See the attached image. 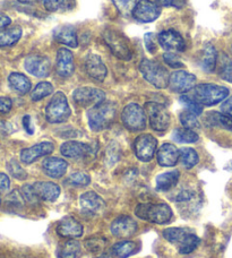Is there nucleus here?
<instances>
[{"label": "nucleus", "mask_w": 232, "mask_h": 258, "mask_svg": "<svg viewBox=\"0 0 232 258\" xmlns=\"http://www.w3.org/2000/svg\"><path fill=\"white\" fill-rule=\"evenodd\" d=\"M136 250V243L133 241H119L112 247V254L117 258H127Z\"/></svg>", "instance_id": "nucleus-34"}, {"label": "nucleus", "mask_w": 232, "mask_h": 258, "mask_svg": "<svg viewBox=\"0 0 232 258\" xmlns=\"http://www.w3.org/2000/svg\"><path fill=\"white\" fill-rule=\"evenodd\" d=\"M157 42H159V38H156L154 33H146L144 35V43L147 51L150 53H155L157 50Z\"/></svg>", "instance_id": "nucleus-46"}, {"label": "nucleus", "mask_w": 232, "mask_h": 258, "mask_svg": "<svg viewBox=\"0 0 232 258\" xmlns=\"http://www.w3.org/2000/svg\"><path fill=\"white\" fill-rule=\"evenodd\" d=\"M33 190L36 197L44 202H54L60 195V188L57 183L51 181H38L35 182Z\"/></svg>", "instance_id": "nucleus-22"}, {"label": "nucleus", "mask_w": 232, "mask_h": 258, "mask_svg": "<svg viewBox=\"0 0 232 258\" xmlns=\"http://www.w3.org/2000/svg\"><path fill=\"white\" fill-rule=\"evenodd\" d=\"M17 2H20L21 4H34L38 0H17Z\"/></svg>", "instance_id": "nucleus-56"}, {"label": "nucleus", "mask_w": 232, "mask_h": 258, "mask_svg": "<svg viewBox=\"0 0 232 258\" xmlns=\"http://www.w3.org/2000/svg\"><path fill=\"white\" fill-rule=\"evenodd\" d=\"M22 33L20 26H12L0 31V47H12L20 41Z\"/></svg>", "instance_id": "nucleus-29"}, {"label": "nucleus", "mask_w": 232, "mask_h": 258, "mask_svg": "<svg viewBox=\"0 0 232 258\" xmlns=\"http://www.w3.org/2000/svg\"><path fill=\"white\" fill-rule=\"evenodd\" d=\"M112 2L114 6L117 7L118 12L125 17L133 15L134 9L137 5V0H112Z\"/></svg>", "instance_id": "nucleus-41"}, {"label": "nucleus", "mask_w": 232, "mask_h": 258, "mask_svg": "<svg viewBox=\"0 0 232 258\" xmlns=\"http://www.w3.org/2000/svg\"><path fill=\"white\" fill-rule=\"evenodd\" d=\"M216 66L222 80L232 83V60L225 53H221L217 57Z\"/></svg>", "instance_id": "nucleus-32"}, {"label": "nucleus", "mask_w": 232, "mask_h": 258, "mask_svg": "<svg viewBox=\"0 0 232 258\" xmlns=\"http://www.w3.org/2000/svg\"><path fill=\"white\" fill-rule=\"evenodd\" d=\"M85 71L87 75L96 82H103L108 75V69L103 60L95 53H90L85 58Z\"/></svg>", "instance_id": "nucleus-17"}, {"label": "nucleus", "mask_w": 232, "mask_h": 258, "mask_svg": "<svg viewBox=\"0 0 232 258\" xmlns=\"http://www.w3.org/2000/svg\"><path fill=\"white\" fill-rule=\"evenodd\" d=\"M13 107V102L9 98H6V96H2L0 98V112L2 113H8L12 110Z\"/></svg>", "instance_id": "nucleus-50"}, {"label": "nucleus", "mask_w": 232, "mask_h": 258, "mask_svg": "<svg viewBox=\"0 0 232 258\" xmlns=\"http://www.w3.org/2000/svg\"><path fill=\"white\" fill-rule=\"evenodd\" d=\"M22 196L30 203H36L39 201V198L36 197L32 185H25L22 188Z\"/></svg>", "instance_id": "nucleus-49"}, {"label": "nucleus", "mask_w": 232, "mask_h": 258, "mask_svg": "<svg viewBox=\"0 0 232 258\" xmlns=\"http://www.w3.org/2000/svg\"><path fill=\"white\" fill-rule=\"evenodd\" d=\"M8 82L12 89L22 95L29 93L32 89L31 81L24 75V74L12 73L11 75L8 76Z\"/></svg>", "instance_id": "nucleus-28"}, {"label": "nucleus", "mask_w": 232, "mask_h": 258, "mask_svg": "<svg viewBox=\"0 0 232 258\" xmlns=\"http://www.w3.org/2000/svg\"><path fill=\"white\" fill-rule=\"evenodd\" d=\"M57 233L63 238H80L83 234V225L73 216H66L58 223Z\"/></svg>", "instance_id": "nucleus-21"}, {"label": "nucleus", "mask_w": 232, "mask_h": 258, "mask_svg": "<svg viewBox=\"0 0 232 258\" xmlns=\"http://www.w3.org/2000/svg\"><path fill=\"white\" fill-rule=\"evenodd\" d=\"M217 52L216 49L211 43H206L204 45L199 58V64L203 68V71L206 73H212L215 71L217 63Z\"/></svg>", "instance_id": "nucleus-26"}, {"label": "nucleus", "mask_w": 232, "mask_h": 258, "mask_svg": "<svg viewBox=\"0 0 232 258\" xmlns=\"http://www.w3.org/2000/svg\"><path fill=\"white\" fill-rule=\"evenodd\" d=\"M85 248L93 254H99L104 249L106 246L105 238L101 236H93L91 238H87L85 240Z\"/></svg>", "instance_id": "nucleus-40"}, {"label": "nucleus", "mask_w": 232, "mask_h": 258, "mask_svg": "<svg viewBox=\"0 0 232 258\" xmlns=\"http://www.w3.org/2000/svg\"><path fill=\"white\" fill-rule=\"evenodd\" d=\"M0 204H2V197H0Z\"/></svg>", "instance_id": "nucleus-57"}, {"label": "nucleus", "mask_w": 232, "mask_h": 258, "mask_svg": "<svg viewBox=\"0 0 232 258\" xmlns=\"http://www.w3.org/2000/svg\"><path fill=\"white\" fill-rule=\"evenodd\" d=\"M144 110L150 120L151 127L155 132H165L170 126V113L163 104L157 102H147L144 105Z\"/></svg>", "instance_id": "nucleus-7"}, {"label": "nucleus", "mask_w": 232, "mask_h": 258, "mask_svg": "<svg viewBox=\"0 0 232 258\" xmlns=\"http://www.w3.org/2000/svg\"><path fill=\"white\" fill-rule=\"evenodd\" d=\"M161 14V7L156 5L155 2L151 0H141L138 2L135 9H134L133 16L137 21L142 23H151L159 18Z\"/></svg>", "instance_id": "nucleus-12"}, {"label": "nucleus", "mask_w": 232, "mask_h": 258, "mask_svg": "<svg viewBox=\"0 0 232 258\" xmlns=\"http://www.w3.org/2000/svg\"><path fill=\"white\" fill-rule=\"evenodd\" d=\"M73 99L80 107L93 108L104 102L105 93L99 89H94V87H78L74 91Z\"/></svg>", "instance_id": "nucleus-9"}, {"label": "nucleus", "mask_w": 232, "mask_h": 258, "mask_svg": "<svg viewBox=\"0 0 232 258\" xmlns=\"http://www.w3.org/2000/svg\"><path fill=\"white\" fill-rule=\"evenodd\" d=\"M122 120L131 132H141L146 127L145 110L137 103H129L123 110Z\"/></svg>", "instance_id": "nucleus-8"}, {"label": "nucleus", "mask_w": 232, "mask_h": 258, "mask_svg": "<svg viewBox=\"0 0 232 258\" xmlns=\"http://www.w3.org/2000/svg\"><path fill=\"white\" fill-rule=\"evenodd\" d=\"M23 126H24V129L29 135H33L34 128L32 126V120L30 116H24V118H23Z\"/></svg>", "instance_id": "nucleus-53"}, {"label": "nucleus", "mask_w": 232, "mask_h": 258, "mask_svg": "<svg viewBox=\"0 0 232 258\" xmlns=\"http://www.w3.org/2000/svg\"><path fill=\"white\" fill-rule=\"evenodd\" d=\"M80 206L82 211L90 215H99L105 209V203L94 191L83 194L80 198Z\"/></svg>", "instance_id": "nucleus-18"}, {"label": "nucleus", "mask_w": 232, "mask_h": 258, "mask_svg": "<svg viewBox=\"0 0 232 258\" xmlns=\"http://www.w3.org/2000/svg\"><path fill=\"white\" fill-rule=\"evenodd\" d=\"M54 150V145L50 142H42L38 143L31 147L22 150L21 152V161L25 164L33 163L42 156H46L51 154Z\"/></svg>", "instance_id": "nucleus-15"}, {"label": "nucleus", "mask_w": 232, "mask_h": 258, "mask_svg": "<svg viewBox=\"0 0 232 258\" xmlns=\"http://www.w3.org/2000/svg\"><path fill=\"white\" fill-rule=\"evenodd\" d=\"M53 38L59 43L67 45L71 48H77L78 38L76 30L71 25L58 26L53 30Z\"/></svg>", "instance_id": "nucleus-24"}, {"label": "nucleus", "mask_w": 232, "mask_h": 258, "mask_svg": "<svg viewBox=\"0 0 232 258\" xmlns=\"http://www.w3.org/2000/svg\"><path fill=\"white\" fill-rule=\"evenodd\" d=\"M180 178L178 170H172L164 173H161L156 177V189L160 191H168L177 185Z\"/></svg>", "instance_id": "nucleus-27"}, {"label": "nucleus", "mask_w": 232, "mask_h": 258, "mask_svg": "<svg viewBox=\"0 0 232 258\" xmlns=\"http://www.w3.org/2000/svg\"><path fill=\"white\" fill-rule=\"evenodd\" d=\"M206 120L212 126H220L226 131L232 132V118L225 116L224 113L219 112H211L208 114Z\"/></svg>", "instance_id": "nucleus-35"}, {"label": "nucleus", "mask_w": 232, "mask_h": 258, "mask_svg": "<svg viewBox=\"0 0 232 258\" xmlns=\"http://www.w3.org/2000/svg\"><path fill=\"white\" fill-rule=\"evenodd\" d=\"M172 138L178 143H195L198 141L199 137L193 129L177 128L172 133Z\"/></svg>", "instance_id": "nucleus-37"}, {"label": "nucleus", "mask_w": 232, "mask_h": 258, "mask_svg": "<svg viewBox=\"0 0 232 258\" xmlns=\"http://www.w3.org/2000/svg\"><path fill=\"white\" fill-rule=\"evenodd\" d=\"M143 77L157 89H165L169 86L170 74L159 62L152 61L150 59H143L139 64Z\"/></svg>", "instance_id": "nucleus-5"}, {"label": "nucleus", "mask_w": 232, "mask_h": 258, "mask_svg": "<svg viewBox=\"0 0 232 258\" xmlns=\"http://www.w3.org/2000/svg\"><path fill=\"white\" fill-rule=\"evenodd\" d=\"M179 159L180 151L170 143H165L157 151V162L162 167H175Z\"/></svg>", "instance_id": "nucleus-23"}, {"label": "nucleus", "mask_w": 232, "mask_h": 258, "mask_svg": "<svg viewBox=\"0 0 232 258\" xmlns=\"http://www.w3.org/2000/svg\"><path fill=\"white\" fill-rule=\"evenodd\" d=\"M196 85V76L188 72L177 71L170 75L169 87L175 93H186Z\"/></svg>", "instance_id": "nucleus-11"}, {"label": "nucleus", "mask_w": 232, "mask_h": 258, "mask_svg": "<svg viewBox=\"0 0 232 258\" xmlns=\"http://www.w3.org/2000/svg\"><path fill=\"white\" fill-rule=\"evenodd\" d=\"M180 102H182V104L188 110V111L195 113L196 116H199V114L203 112V105L197 102L193 96L182 95L180 96Z\"/></svg>", "instance_id": "nucleus-44"}, {"label": "nucleus", "mask_w": 232, "mask_h": 258, "mask_svg": "<svg viewBox=\"0 0 232 258\" xmlns=\"http://www.w3.org/2000/svg\"><path fill=\"white\" fill-rule=\"evenodd\" d=\"M43 6L50 13H66L76 6V0H43Z\"/></svg>", "instance_id": "nucleus-30"}, {"label": "nucleus", "mask_w": 232, "mask_h": 258, "mask_svg": "<svg viewBox=\"0 0 232 258\" xmlns=\"http://www.w3.org/2000/svg\"><path fill=\"white\" fill-rule=\"evenodd\" d=\"M60 152L64 156L71 159H83L90 156L92 153V147L85 143L76 142V141H69L64 143L60 146Z\"/></svg>", "instance_id": "nucleus-20"}, {"label": "nucleus", "mask_w": 232, "mask_h": 258, "mask_svg": "<svg viewBox=\"0 0 232 258\" xmlns=\"http://www.w3.org/2000/svg\"><path fill=\"white\" fill-rule=\"evenodd\" d=\"M74 56L71 50L66 48H60L57 52L55 59V71L59 76L64 78L71 77L74 74Z\"/></svg>", "instance_id": "nucleus-19"}, {"label": "nucleus", "mask_w": 232, "mask_h": 258, "mask_svg": "<svg viewBox=\"0 0 232 258\" xmlns=\"http://www.w3.org/2000/svg\"><path fill=\"white\" fill-rule=\"evenodd\" d=\"M198 245H199V238L195 233L189 232L187 236H186L183 240L178 243L177 247L180 254L187 255L196 249Z\"/></svg>", "instance_id": "nucleus-33"}, {"label": "nucleus", "mask_w": 232, "mask_h": 258, "mask_svg": "<svg viewBox=\"0 0 232 258\" xmlns=\"http://www.w3.org/2000/svg\"><path fill=\"white\" fill-rule=\"evenodd\" d=\"M24 67L27 73L35 77H46L50 75L51 62L49 58L41 54H31L25 59Z\"/></svg>", "instance_id": "nucleus-13"}, {"label": "nucleus", "mask_w": 232, "mask_h": 258, "mask_svg": "<svg viewBox=\"0 0 232 258\" xmlns=\"http://www.w3.org/2000/svg\"><path fill=\"white\" fill-rule=\"evenodd\" d=\"M7 170L11 173V176L18 180H24L27 178V173L24 169L21 167V164L16 160H11L7 163Z\"/></svg>", "instance_id": "nucleus-45"}, {"label": "nucleus", "mask_w": 232, "mask_h": 258, "mask_svg": "<svg viewBox=\"0 0 232 258\" xmlns=\"http://www.w3.org/2000/svg\"><path fill=\"white\" fill-rule=\"evenodd\" d=\"M180 119V122H182V125L184 126V128H187V129H197L199 128V121L197 119V116L193 112L188 111V110H185L182 113H180L179 116Z\"/></svg>", "instance_id": "nucleus-43"}, {"label": "nucleus", "mask_w": 232, "mask_h": 258, "mask_svg": "<svg viewBox=\"0 0 232 258\" xmlns=\"http://www.w3.org/2000/svg\"><path fill=\"white\" fill-rule=\"evenodd\" d=\"M159 44L168 52H183L186 49V42L182 34L173 30L164 31L157 35Z\"/></svg>", "instance_id": "nucleus-14"}, {"label": "nucleus", "mask_w": 232, "mask_h": 258, "mask_svg": "<svg viewBox=\"0 0 232 258\" xmlns=\"http://www.w3.org/2000/svg\"><path fill=\"white\" fill-rule=\"evenodd\" d=\"M160 7H175L182 9L186 5V0H154Z\"/></svg>", "instance_id": "nucleus-48"}, {"label": "nucleus", "mask_w": 232, "mask_h": 258, "mask_svg": "<svg viewBox=\"0 0 232 258\" xmlns=\"http://www.w3.org/2000/svg\"><path fill=\"white\" fill-rule=\"evenodd\" d=\"M180 159H182L184 167L187 169H192L199 161L197 152L194 149H190V147H183V149H180Z\"/></svg>", "instance_id": "nucleus-38"}, {"label": "nucleus", "mask_w": 232, "mask_h": 258, "mask_svg": "<svg viewBox=\"0 0 232 258\" xmlns=\"http://www.w3.org/2000/svg\"><path fill=\"white\" fill-rule=\"evenodd\" d=\"M117 113V105L111 101H104L90 109L89 125L92 131L101 132L111 126Z\"/></svg>", "instance_id": "nucleus-1"}, {"label": "nucleus", "mask_w": 232, "mask_h": 258, "mask_svg": "<svg viewBox=\"0 0 232 258\" xmlns=\"http://www.w3.org/2000/svg\"><path fill=\"white\" fill-rule=\"evenodd\" d=\"M103 40L115 57L122 60H131L133 50L131 42L124 33L114 29H105L103 32Z\"/></svg>", "instance_id": "nucleus-4"}, {"label": "nucleus", "mask_w": 232, "mask_h": 258, "mask_svg": "<svg viewBox=\"0 0 232 258\" xmlns=\"http://www.w3.org/2000/svg\"><path fill=\"white\" fill-rule=\"evenodd\" d=\"M193 197H194V192L188 191V190H184V191L180 192L179 195L177 196V201H178V202L189 201V200H192Z\"/></svg>", "instance_id": "nucleus-55"}, {"label": "nucleus", "mask_w": 232, "mask_h": 258, "mask_svg": "<svg viewBox=\"0 0 232 258\" xmlns=\"http://www.w3.org/2000/svg\"><path fill=\"white\" fill-rule=\"evenodd\" d=\"M157 147V141L155 137H153L150 134H144L139 135L135 142H134V151L137 159L143 162H148L153 159Z\"/></svg>", "instance_id": "nucleus-10"}, {"label": "nucleus", "mask_w": 232, "mask_h": 258, "mask_svg": "<svg viewBox=\"0 0 232 258\" xmlns=\"http://www.w3.org/2000/svg\"><path fill=\"white\" fill-rule=\"evenodd\" d=\"M91 182L89 174L84 172H74L67 179V183L73 187H86Z\"/></svg>", "instance_id": "nucleus-42"}, {"label": "nucleus", "mask_w": 232, "mask_h": 258, "mask_svg": "<svg viewBox=\"0 0 232 258\" xmlns=\"http://www.w3.org/2000/svg\"><path fill=\"white\" fill-rule=\"evenodd\" d=\"M53 93V86L49 82H41L31 92L32 101H40Z\"/></svg>", "instance_id": "nucleus-39"}, {"label": "nucleus", "mask_w": 232, "mask_h": 258, "mask_svg": "<svg viewBox=\"0 0 232 258\" xmlns=\"http://www.w3.org/2000/svg\"><path fill=\"white\" fill-rule=\"evenodd\" d=\"M68 163L59 158H48L43 161L42 169L46 176L53 179L62 178L67 171Z\"/></svg>", "instance_id": "nucleus-25"}, {"label": "nucleus", "mask_w": 232, "mask_h": 258, "mask_svg": "<svg viewBox=\"0 0 232 258\" xmlns=\"http://www.w3.org/2000/svg\"><path fill=\"white\" fill-rule=\"evenodd\" d=\"M135 214L139 219L156 224L168 223L173 215L171 207L165 203H160V204L142 203L137 205Z\"/></svg>", "instance_id": "nucleus-2"}, {"label": "nucleus", "mask_w": 232, "mask_h": 258, "mask_svg": "<svg viewBox=\"0 0 232 258\" xmlns=\"http://www.w3.org/2000/svg\"><path fill=\"white\" fill-rule=\"evenodd\" d=\"M11 186L9 177L5 173H0V191H6Z\"/></svg>", "instance_id": "nucleus-52"}, {"label": "nucleus", "mask_w": 232, "mask_h": 258, "mask_svg": "<svg viewBox=\"0 0 232 258\" xmlns=\"http://www.w3.org/2000/svg\"><path fill=\"white\" fill-rule=\"evenodd\" d=\"M221 110L225 116L232 118V96L224 101L223 104L221 105Z\"/></svg>", "instance_id": "nucleus-51"}, {"label": "nucleus", "mask_w": 232, "mask_h": 258, "mask_svg": "<svg viewBox=\"0 0 232 258\" xmlns=\"http://www.w3.org/2000/svg\"><path fill=\"white\" fill-rule=\"evenodd\" d=\"M12 20L7 15L0 13V31L7 29V26L11 25Z\"/></svg>", "instance_id": "nucleus-54"}, {"label": "nucleus", "mask_w": 232, "mask_h": 258, "mask_svg": "<svg viewBox=\"0 0 232 258\" xmlns=\"http://www.w3.org/2000/svg\"><path fill=\"white\" fill-rule=\"evenodd\" d=\"M231 51H232V47H231Z\"/></svg>", "instance_id": "nucleus-58"}, {"label": "nucleus", "mask_w": 232, "mask_h": 258, "mask_svg": "<svg viewBox=\"0 0 232 258\" xmlns=\"http://www.w3.org/2000/svg\"><path fill=\"white\" fill-rule=\"evenodd\" d=\"M72 116V109L63 92H57L45 108V118L50 123H63Z\"/></svg>", "instance_id": "nucleus-6"}, {"label": "nucleus", "mask_w": 232, "mask_h": 258, "mask_svg": "<svg viewBox=\"0 0 232 258\" xmlns=\"http://www.w3.org/2000/svg\"><path fill=\"white\" fill-rule=\"evenodd\" d=\"M81 255V243L76 240L66 241L58 250V258H80Z\"/></svg>", "instance_id": "nucleus-31"}, {"label": "nucleus", "mask_w": 232, "mask_h": 258, "mask_svg": "<svg viewBox=\"0 0 232 258\" xmlns=\"http://www.w3.org/2000/svg\"><path fill=\"white\" fill-rule=\"evenodd\" d=\"M137 231V223L131 216H119L111 224V233L118 238H129Z\"/></svg>", "instance_id": "nucleus-16"}, {"label": "nucleus", "mask_w": 232, "mask_h": 258, "mask_svg": "<svg viewBox=\"0 0 232 258\" xmlns=\"http://www.w3.org/2000/svg\"><path fill=\"white\" fill-rule=\"evenodd\" d=\"M229 95V90L216 84H199L194 87L193 98L202 105H215L225 100Z\"/></svg>", "instance_id": "nucleus-3"}, {"label": "nucleus", "mask_w": 232, "mask_h": 258, "mask_svg": "<svg viewBox=\"0 0 232 258\" xmlns=\"http://www.w3.org/2000/svg\"><path fill=\"white\" fill-rule=\"evenodd\" d=\"M189 232L192 231L187 228H169L163 231V237L169 242L178 245Z\"/></svg>", "instance_id": "nucleus-36"}, {"label": "nucleus", "mask_w": 232, "mask_h": 258, "mask_svg": "<svg viewBox=\"0 0 232 258\" xmlns=\"http://www.w3.org/2000/svg\"><path fill=\"white\" fill-rule=\"evenodd\" d=\"M163 60L166 64H169L172 68H183L184 63L180 60V58L173 52H166L163 54Z\"/></svg>", "instance_id": "nucleus-47"}]
</instances>
